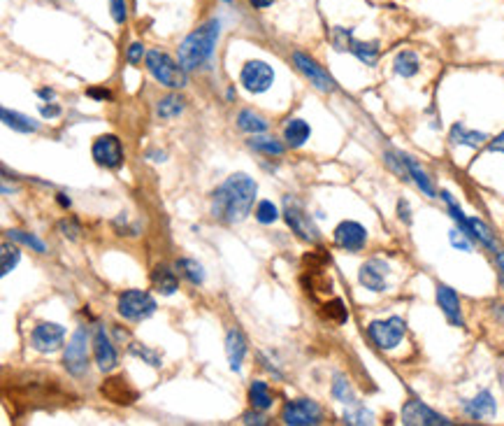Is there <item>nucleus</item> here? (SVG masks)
<instances>
[{
    "instance_id": "obj_1",
    "label": "nucleus",
    "mask_w": 504,
    "mask_h": 426,
    "mask_svg": "<svg viewBox=\"0 0 504 426\" xmlns=\"http://www.w3.org/2000/svg\"><path fill=\"white\" fill-rule=\"evenodd\" d=\"M256 194H258V187L249 175L245 173L233 175V178L225 180L212 196L214 219H218L221 224L245 222L251 212V207H254Z\"/></svg>"
},
{
    "instance_id": "obj_2",
    "label": "nucleus",
    "mask_w": 504,
    "mask_h": 426,
    "mask_svg": "<svg viewBox=\"0 0 504 426\" xmlns=\"http://www.w3.org/2000/svg\"><path fill=\"white\" fill-rule=\"evenodd\" d=\"M218 36H221V21L218 19H209L207 23H203L200 28H196L191 36L184 38V43L179 45V54L177 61L184 70H193L198 65H203L209 56H212L214 47L218 43Z\"/></svg>"
},
{
    "instance_id": "obj_3",
    "label": "nucleus",
    "mask_w": 504,
    "mask_h": 426,
    "mask_svg": "<svg viewBox=\"0 0 504 426\" xmlns=\"http://www.w3.org/2000/svg\"><path fill=\"white\" fill-rule=\"evenodd\" d=\"M145 65L151 72V77L161 82L167 89H181L186 87V70L181 68L179 61H172L170 56L161 49H151L145 56Z\"/></svg>"
},
{
    "instance_id": "obj_4",
    "label": "nucleus",
    "mask_w": 504,
    "mask_h": 426,
    "mask_svg": "<svg viewBox=\"0 0 504 426\" xmlns=\"http://www.w3.org/2000/svg\"><path fill=\"white\" fill-rule=\"evenodd\" d=\"M116 310H119V315L128 322H145L156 312V300L151 294H147V291L130 289V291H123L119 296Z\"/></svg>"
},
{
    "instance_id": "obj_5",
    "label": "nucleus",
    "mask_w": 504,
    "mask_h": 426,
    "mask_svg": "<svg viewBox=\"0 0 504 426\" xmlns=\"http://www.w3.org/2000/svg\"><path fill=\"white\" fill-rule=\"evenodd\" d=\"M407 333V324L402 317H388V320H376L367 327V336L379 349H396Z\"/></svg>"
},
{
    "instance_id": "obj_6",
    "label": "nucleus",
    "mask_w": 504,
    "mask_h": 426,
    "mask_svg": "<svg viewBox=\"0 0 504 426\" xmlns=\"http://www.w3.org/2000/svg\"><path fill=\"white\" fill-rule=\"evenodd\" d=\"M284 217H286V224H289L291 231L296 233L300 240H307V242H318V240H321L314 219L305 212V207H302L300 200H296L293 196L284 198Z\"/></svg>"
},
{
    "instance_id": "obj_7",
    "label": "nucleus",
    "mask_w": 504,
    "mask_h": 426,
    "mask_svg": "<svg viewBox=\"0 0 504 426\" xmlns=\"http://www.w3.org/2000/svg\"><path fill=\"white\" fill-rule=\"evenodd\" d=\"M89 342H91L89 331L77 329L68 340V347H65L63 366L74 378H82V375L89 371Z\"/></svg>"
},
{
    "instance_id": "obj_8",
    "label": "nucleus",
    "mask_w": 504,
    "mask_h": 426,
    "mask_svg": "<svg viewBox=\"0 0 504 426\" xmlns=\"http://www.w3.org/2000/svg\"><path fill=\"white\" fill-rule=\"evenodd\" d=\"M321 408L318 403L309 398H298V400H291V403L284 405V413H281V420L284 424H291V426H309V424H321Z\"/></svg>"
},
{
    "instance_id": "obj_9",
    "label": "nucleus",
    "mask_w": 504,
    "mask_h": 426,
    "mask_svg": "<svg viewBox=\"0 0 504 426\" xmlns=\"http://www.w3.org/2000/svg\"><path fill=\"white\" fill-rule=\"evenodd\" d=\"M240 82L249 94H263L274 84V70L265 61H247L240 72Z\"/></svg>"
},
{
    "instance_id": "obj_10",
    "label": "nucleus",
    "mask_w": 504,
    "mask_h": 426,
    "mask_svg": "<svg viewBox=\"0 0 504 426\" xmlns=\"http://www.w3.org/2000/svg\"><path fill=\"white\" fill-rule=\"evenodd\" d=\"M293 61H296V68L309 80V84H314L318 91L330 94V91L337 89V82H335L330 77V72H327L323 65H318L314 58H309L307 54H302V52H296L293 54Z\"/></svg>"
},
{
    "instance_id": "obj_11",
    "label": "nucleus",
    "mask_w": 504,
    "mask_h": 426,
    "mask_svg": "<svg viewBox=\"0 0 504 426\" xmlns=\"http://www.w3.org/2000/svg\"><path fill=\"white\" fill-rule=\"evenodd\" d=\"M402 424L409 426H449L453 424L449 417H444L439 413H435L432 408H427L421 400H407L402 405Z\"/></svg>"
},
{
    "instance_id": "obj_12",
    "label": "nucleus",
    "mask_w": 504,
    "mask_h": 426,
    "mask_svg": "<svg viewBox=\"0 0 504 426\" xmlns=\"http://www.w3.org/2000/svg\"><path fill=\"white\" fill-rule=\"evenodd\" d=\"M63 340H65V329L61 327V324H54V322H42L30 333L33 349H38V352H42V354H49V352L61 349Z\"/></svg>"
},
{
    "instance_id": "obj_13",
    "label": "nucleus",
    "mask_w": 504,
    "mask_h": 426,
    "mask_svg": "<svg viewBox=\"0 0 504 426\" xmlns=\"http://www.w3.org/2000/svg\"><path fill=\"white\" fill-rule=\"evenodd\" d=\"M91 154H94L96 163L103 165V168L116 170L123 165V147L116 136H100L94 142V147H91Z\"/></svg>"
},
{
    "instance_id": "obj_14",
    "label": "nucleus",
    "mask_w": 504,
    "mask_h": 426,
    "mask_svg": "<svg viewBox=\"0 0 504 426\" xmlns=\"http://www.w3.org/2000/svg\"><path fill=\"white\" fill-rule=\"evenodd\" d=\"M367 242V229L358 222H342L337 229H335V245L347 249V252H360Z\"/></svg>"
},
{
    "instance_id": "obj_15",
    "label": "nucleus",
    "mask_w": 504,
    "mask_h": 426,
    "mask_svg": "<svg viewBox=\"0 0 504 426\" xmlns=\"http://www.w3.org/2000/svg\"><path fill=\"white\" fill-rule=\"evenodd\" d=\"M388 273H391V268L386 261H381V258H369V261L360 266L358 280L365 289L374 291V294H381V291L388 289V284H386V275Z\"/></svg>"
},
{
    "instance_id": "obj_16",
    "label": "nucleus",
    "mask_w": 504,
    "mask_h": 426,
    "mask_svg": "<svg viewBox=\"0 0 504 426\" xmlns=\"http://www.w3.org/2000/svg\"><path fill=\"white\" fill-rule=\"evenodd\" d=\"M437 305L442 307V312L451 322V327H465L460 298L449 284H437Z\"/></svg>"
},
{
    "instance_id": "obj_17",
    "label": "nucleus",
    "mask_w": 504,
    "mask_h": 426,
    "mask_svg": "<svg viewBox=\"0 0 504 426\" xmlns=\"http://www.w3.org/2000/svg\"><path fill=\"white\" fill-rule=\"evenodd\" d=\"M100 391H103V396L107 400H112L116 405H130L138 400V391L133 389L128 380H123V378H109Z\"/></svg>"
},
{
    "instance_id": "obj_18",
    "label": "nucleus",
    "mask_w": 504,
    "mask_h": 426,
    "mask_svg": "<svg viewBox=\"0 0 504 426\" xmlns=\"http://www.w3.org/2000/svg\"><path fill=\"white\" fill-rule=\"evenodd\" d=\"M94 354H96V364L103 373H109L116 366V349L112 345V340L105 333V329H98L94 336Z\"/></svg>"
},
{
    "instance_id": "obj_19",
    "label": "nucleus",
    "mask_w": 504,
    "mask_h": 426,
    "mask_svg": "<svg viewBox=\"0 0 504 426\" xmlns=\"http://www.w3.org/2000/svg\"><path fill=\"white\" fill-rule=\"evenodd\" d=\"M463 408L472 420H486V417H495V413H498V403H495V396L488 389L478 391L472 400H465Z\"/></svg>"
},
{
    "instance_id": "obj_20",
    "label": "nucleus",
    "mask_w": 504,
    "mask_h": 426,
    "mask_svg": "<svg viewBox=\"0 0 504 426\" xmlns=\"http://www.w3.org/2000/svg\"><path fill=\"white\" fill-rule=\"evenodd\" d=\"M225 354H228L230 368L237 373L242 368V361H245V354H247V338L240 329H233V331H228V336H225Z\"/></svg>"
},
{
    "instance_id": "obj_21",
    "label": "nucleus",
    "mask_w": 504,
    "mask_h": 426,
    "mask_svg": "<svg viewBox=\"0 0 504 426\" xmlns=\"http://www.w3.org/2000/svg\"><path fill=\"white\" fill-rule=\"evenodd\" d=\"M449 140H451V145H463V147H469V149H476V147H481L486 140H488V136L481 131H472V129H467L465 124H453L451 131H449Z\"/></svg>"
},
{
    "instance_id": "obj_22",
    "label": "nucleus",
    "mask_w": 504,
    "mask_h": 426,
    "mask_svg": "<svg viewBox=\"0 0 504 426\" xmlns=\"http://www.w3.org/2000/svg\"><path fill=\"white\" fill-rule=\"evenodd\" d=\"M402 158H405V165H407V170H409L411 182H414V185L421 189L427 198H437V189H435V185H432L430 175H427V173L421 168V163H418L416 158L409 156V154H402Z\"/></svg>"
},
{
    "instance_id": "obj_23",
    "label": "nucleus",
    "mask_w": 504,
    "mask_h": 426,
    "mask_svg": "<svg viewBox=\"0 0 504 426\" xmlns=\"http://www.w3.org/2000/svg\"><path fill=\"white\" fill-rule=\"evenodd\" d=\"M151 284H154V289L158 294L163 296H172L174 291L179 289V280H177V273L172 268H167V266H156L154 271H151Z\"/></svg>"
},
{
    "instance_id": "obj_24",
    "label": "nucleus",
    "mask_w": 504,
    "mask_h": 426,
    "mask_svg": "<svg viewBox=\"0 0 504 426\" xmlns=\"http://www.w3.org/2000/svg\"><path fill=\"white\" fill-rule=\"evenodd\" d=\"M467 222H469V236H472V240L481 242L483 247H488L491 252L498 254V252H500L498 238H495V233L488 229V224L481 222L478 217H467Z\"/></svg>"
},
{
    "instance_id": "obj_25",
    "label": "nucleus",
    "mask_w": 504,
    "mask_h": 426,
    "mask_svg": "<svg viewBox=\"0 0 504 426\" xmlns=\"http://www.w3.org/2000/svg\"><path fill=\"white\" fill-rule=\"evenodd\" d=\"M0 116H3L5 126H10L16 133H38L40 131V124L35 119H30V116L21 114V112H14V110L3 107V110H0Z\"/></svg>"
},
{
    "instance_id": "obj_26",
    "label": "nucleus",
    "mask_w": 504,
    "mask_h": 426,
    "mask_svg": "<svg viewBox=\"0 0 504 426\" xmlns=\"http://www.w3.org/2000/svg\"><path fill=\"white\" fill-rule=\"evenodd\" d=\"M312 136V129L305 119H291L284 129V140H286L289 147H302Z\"/></svg>"
},
{
    "instance_id": "obj_27",
    "label": "nucleus",
    "mask_w": 504,
    "mask_h": 426,
    "mask_svg": "<svg viewBox=\"0 0 504 426\" xmlns=\"http://www.w3.org/2000/svg\"><path fill=\"white\" fill-rule=\"evenodd\" d=\"M393 68L400 75V77H414L421 70V61H418V54L411 52V49H402V52L396 56V63H393Z\"/></svg>"
},
{
    "instance_id": "obj_28",
    "label": "nucleus",
    "mask_w": 504,
    "mask_h": 426,
    "mask_svg": "<svg viewBox=\"0 0 504 426\" xmlns=\"http://www.w3.org/2000/svg\"><path fill=\"white\" fill-rule=\"evenodd\" d=\"M347 52L358 56L365 65H374L376 61H379V43H360V40L351 38Z\"/></svg>"
},
{
    "instance_id": "obj_29",
    "label": "nucleus",
    "mask_w": 504,
    "mask_h": 426,
    "mask_svg": "<svg viewBox=\"0 0 504 426\" xmlns=\"http://www.w3.org/2000/svg\"><path fill=\"white\" fill-rule=\"evenodd\" d=\"M249 400L251 405H254V410H267V408H272V391L267 387V382L263 380H254L249 387Z\"/></svg>"
},
{
    "instance_id": "obj_30",
    "label": "nucleus",
    "mask_w": 504,
    "mask_h": 426,
    "mask_svg": "<svg viewBox=\"0 0 504 426\" xmlns=\"http://www.w3.org/2000/svg\"><path fill=\"white\" fill-rule=\"evenodd\" d=\"M237 126L245 131V133H251V136H256V133H265L267 131V119L265 116H260L258 112L254 110H242L237 114Z\"/></svg>"
},
{
    "instance_id": "obj_31",
    "label": "nucleus",
    "mask_w": 504,
    "mask_h": 426,
    "mask_svg": "<svg viewBox=\"0 0 504 426\" xmlns=\"http://www.w3.org/2000/svg\"><path fill=\"white\" fill-rule=\"evenodd\" d=\"M184 112V98L179 94H170L158 100L156 105V114L161 116V119H174V116H179Z\"/></svg>"
},
{
    "instance_id": "obj_32",
    "label": "nucleus",
    "mask_w": 504,
    "mask_h": 426,
    "mask_svg": "<svg viewBox=\"0 0 504 426\" xmlns=\"http://www.w3.org/2000/svg\"><path fill=\"white\" fill-rule=\"evenodd\" d=\"M7 238L14 240V242H21V245L30 247L33 252H38V254H47V245H45V242H42L38 236H33V233H28V231L10 229V231H7Z\"/></svg>"
},
{
    "instance_id": "obj_33",
    "label": "nucleus",
    "mask_w": 504,
    "mask_h": 426,
    "mask_svg": "<svg viewBox=\"0 0 504 426\" xmlns=\"http://www.w3.org/2000/svg\"><path fill=\"white\" fill-rule=\"evenodd\" d=\"M177 271H179L191 284H203V282H205L203 266H200L198 261H193V258H179V261H177Z\"/></svg>"
},
{
    "instance_id": "obj_34",
    "label": "nucleus",
    "mask_w": 504,
    "mask_h": 426,
    "mask_svg": "<svg viewBox=\"0 0 504 426\" xmlns=\"http://www.w3.org/2000/svg\"><path fill=\"white\" fill-rule=\"evenodd\" d=\"M249 147L256 149L260 154H270V156H281L286 152V147L274 138H254V140H249Z\"/></svg>"
},
{
    "instance_id": "obj_35",
    "label": "nucleus",
    "mask_w": 504,
    "mask_h": 426,
    "mask_svg": "<svg viewBox=\"0 0 504 426\" xmlns=\"http://www.w3.org/2000/svg\"><path fill=\"white\" fill-rule=\"evenodd\" d=\"M332 396L344 405H354L356 403V394H354V389H351V382L344 380L342 375H337L335 382H332Z\"/></svg>"
},
{
    "instance_id": "obj_36",
    "label": "nucleus",
    "mask_w": 504,
    "mask_h": 426,
    "mask_svg": "<svg viewBox=\"0 0 504 426\" xmlns=\"http://www.w3.org/2000/svg\"><path fill=\"white\" fill-rule=\"evenodd\" d=\"M256 219L260 224H274L279 219V210H276V205L272 200H260L258 207H256Z\"/></svg>"
},
{
    "instance_id": "obj_37",
    "label": "nucleus",
    "mask_w": 504,
    "mask_h": 426,
    "mask_svg": "<svg viewBox=\"0 0 504 426\" xmlns=\"http://www.w3.org/2000/svg\"><path fill=\"white\" fill-rule=\"evenodd\" d=\"M0 258H3V275H10L14 268H16V263H19V258H21V252L16 247H12V245H3V252H0Z\"/></svg>"
},
{
    "instance_id": "obj_38",
    "label": "nucleus",
    "mask_w": 504,
    "mask_h": 426,
    "mask_svg": "<svg viewBox=\"0 0 504 426\" xmlns=\"http://www.w3.org/2000/svg\"><path fill=\"white\" fill-rule=\"evenodd\" d=\"M325 317L335 324H344L349 320V312H347V307H344L342 300L335 298V300H330V303H325Z\"/></svg>"
},
{
    "instance_id": "obj_39",
    "label": "nucleus",
    "mask_w": 504,
    "mask_h": 426,
    "mask_svg": "<svg viewBox=\"0 0 504 426\" xmlns=\"http://www.w3.org/2000/svg\"><path fill=\"white\" fill-rule=\"evenodd\" d=\"M449 240H451V245H453V247L460 249V252H474V242H472V238H469L467 233H463L460 229H453V231L449 233Z\"/></svg>"
},
{
    "instance_id": "obj_40",
    "label": "nucleus",
    "mask_w": 504,
    "mask_h": 426,
    "mask_svg": "<svg viewBox=\"0 0 504 426\" xmlns=\"http://www.w3.org/2000/svg\"><path fill=\"white\" fill-rule=\"evenodd\" d=\"M372 413L367 410V408L358 405L356 410H347L344 413V422L347 424H372Z\"/></svg>"
},
{
    "instance_id": "obj_41",
    "label": "nucleus",
    "mask_w": 504,
    "mask_h": 426,
    "mask_svg": "<svg viewBox=\"0 0 504 426\" xmlns=\"http://www.w3.org/2000/svg\"><path fill=\"white\" fill-rule=\"evenodd\" d=\"M130 352L135 354V356H140V359H145V361H147L149 366H154V368H158V366H161V356H158L156 352H151V349H147L145 345H138V342H133V345H130Z\"/></svg>"
},
{
    "instance_id": "obj_42",
    "label": "nucleus",
    "mask_w": 504,
    "mask_h": 426,
    "mask_svg": "<svg viewBox=\"0 0 504 426\" xmlns=\"http://www.w3.org/2000/svg\"><path fill=\"white\" fill-rule=\"evenodd\" d=\"M109 12H112V19L119 23V26L128 19V5H125V0H109Z\"/></svg>"
},
{
    "instance_id": "obj_43",
    "label": "nucleus",
    "mask_w": 504,
    "mask_h": 426,
    "mask_svg": "<svg viewBox=\"0 0 504 426\" xmlns=\"http://www.w3.org/2000/svg\"><path fill=\"white\" fill-rule=\"evenodd\" d=\"M142 56H147V54H145V45H142V43H133V45L128 47V54H125L128 63H133V65L142 63Z\"/></svg>"
},
{
    "instance_id": "obj_44",
    "label": "nucleus",
    "mask_w": 504,
    "mask_h": 426,
    "mask_svg": "<svg viewBox=\"0 0 504 426\" xmlns=\"http://www.w3.org/2000/svg\"><path fill=\"white\" fill-rule=\"evenodd\" d=\"M61 231H63V236L65 238H77V233H79V224L74 222V219H63L61 222Z\"/></svg>"
},
{
    "instance_id": "obj_45",
    "label": "nucleus",
    "mask_w": 504,
    "mask_h": 426,
    "mask_svg": "<svg viewBox=\"0 0 504 426\" xmlns=\"http://www.w3.org/2000/svg\"><path fill=\"white\" fill-rule=\"evenodd\" d=\"M398 217H400V222H405V224H411V207L405 198L398 203Z\"/></svg>"
},
{
    "instance_id": "obj_46",
    "label": "nucleus",
    "mask_w": 504,
    "mask_h": 426,
    "mask_svg": "<svg viewBox=\"0 0 504 426\" xmlns=\"http://www.w3.org/2000/svg\"><path fill=\"white\" fill-rule=\"evenodd\" d=\"M40 114L45 116V119H54V116L61 114V107L54 105V103H49V105H42V107H40Z\"/></svg>"
},
{
    "instance_id": "obj_47",
    "label": "nucleus",
    "mask_w": 504,
    "mask_h": 426,
    "mask_svg": "<svg viewBox=\"0 0 504 426\" xmlns=\"http://www.w3.org/2000/svg\"><path fill=\"white\" fill-rule=\"evenodd\" d=\"M488 149H491V152H495V154H504V131L500 133V136H495L491 140Z\"/></svg>"
},
{
    "instance_id": "obj_48",
    "label": "nucleus",
    "mask_w": 504,
    "mask_h": 426,
    "mask_svg": "<svg viewBox=\"0 0 504 426\" xmlns=\"http://www.w3.org/2000/svg\"><path fill=\"white\" fill-rule=\"evenodd\" d=\"M86 94H89L91 98H98V100H109V98H112V94H109L107 89H89Z\"/></svg>"
},
{
    "instance_id": "obj_49",
    "label": "nucleus",
    "mask_w": 504,
    "mask_h": 426,
    "mask_svg": "<svg viewBox=\"0 0 504 426\" xmlns=\"http://www.w3.org/2000/svg\"><path fill=\"white\" fill-rule=\"evenodd\" d=\"M242 422H245V424H267V420H265L263 415H251V413L242 417Z\"/></svg>"
},
{
    "instance_id": "obj_50",
    "label": "nucleus",
    "mask_w": 504,
    "mask_h": 426,
    "mask_svg": "<svg viewBox=\"0 0 504 426\" xmlns=\"http://www.w3.org/2000/svg\"><path fill=\"white\" fill-rule=\"evenodd\" d=\"M249 3L254 5L256 10H265V7H270V5L274 3V0H249Z\"/></svg>"
},
{
    "instance_id": "obj_51",
    "label": "nucleus",
    "mask_w": 504,
    "mask_h": 426,
    "mask_svg": "<svg viewBox=\"0 0 504 426\" xmlns=\"http://www.w3.org/2000/svg\"><path fill=\"white\" fill-rule=\"evenodd\" d=\"M38 96H40V98H45V100H54L56 94H54V89H40V91H38Z\"/></svg>"
},
{
    "instance_id": "obj_52",
    "label": "nucleus",
    "mask_w": 504,
    "mask_h": 426,
    "mask_svg": "<svg viewBox=\"0 0 504 426\" xmlns=\"http://www.w3.org/2000/svg\"><path fill=\"white\" fill-rule=\"evenodd\" d=\"M495 261H498L500 271H502V275H504V252H498V254H495Z\"/></svg>"
},
{
    "instance_id": "obj_53",
    "label": "nucleus",
    "mask_w": 504,
    "mask_h": 426,
    "mask_svg": "<svg viewBox=\"0 0 504 426\" xmlns=\"http://www.w3.org/2000/svg\"><path fill=\"white\" fill-rule=\"evenodd\" d=\"M58 203L63 207H70V198H65V194H58Z\"/></svg>"
},
{
    "instance_id": "obj_54",
    "label": "nucleus",
    "mask_w": 504,
    "mask_h": 426,
    "mask_svg": "<svg viewBox=\"0 0 504 426\" xmlns=\"http://www.w3.org/2000/svg\"><path fill=\"white\" fill-rule=\"evenodd\" d=\"M502 284H504V275H502Z\"/></svg>"
},
{
    "instance_id": "obj_55",
    "label": "nucleus",
    "mask_w": 504,
    "mask_h": 426,
    "mask_svg": "<svg viewBox=\"0 0 504 426\" xmlns=\"http://www.w3.org/2000/svg\"><path fill=\"white\" fill-rule=\"evenodd\" d=\"M225 3H230V0H225Z\"/></svg>"
}]
</instances>
